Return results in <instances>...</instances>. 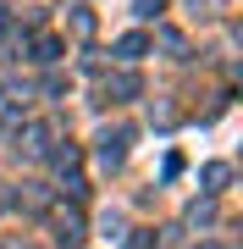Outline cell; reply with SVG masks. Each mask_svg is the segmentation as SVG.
<instances>
[{"instance_id":"6da1fadb","label":"cell","mask_w":243,"mask_h":249,"mask_svg":"<svg viewBox=\"0 0 243 249\" xmlns=\"http://www.w3.org/2000/svg\"><path fill=\"white\" fill-rule=\"evenodd\" d=\"M55 244H61V249H78V244H83V227H78V216H66V222H61Z\"/></svg>"},{"instance_id":"7a4b0ae2","label":"cell","mask_w":243,"mask_h":249,"mask_svg":"<svg viewBox=\"0 0 243 249\" xmlns=\"http://www.w3.org/2000/svg\"><path fill=\"white\" fill-rule=\"evenodd\" d=\"M116 55H122V61H138V55H144V39H138V34H127L122 45H116Z\"/></svg>"},{"instance_id":"3957f363","label":"cell","mask_w":243,"mask_h":249,"mask_svg":"<svg viewBox=\"0 0 243 249\" xmlns=\"http://www.w3.org/2000/svg\"><path fill=\"white\" fill-rule=\"evenodd\" d=\"M161 11V0H138V17H155Z\"/></svg>"}]
</instances>
